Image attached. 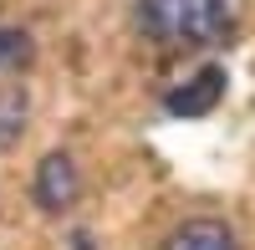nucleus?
I'll use <instances>...</instances> for the list:
<instances>
[{
    "mask_svg": "<svg viewBox=\"0 0 255 250\" xmlns=\"http://www.w3.org/2000/svg\"><path fill=\"white\" fill-rule=\"evenodd\" d=\"M133 20L148 41L163 46H215L230 36L225 0H133Z\"/></svg>",
    "mask_w": 255,
    "mask_h": 250,
    "instance_id": "f257e3e1",
    "label": "nucleus"
},
{
    "mask_svg": "<svg viewBox=\"0 0 255 250\" xmlns=\"http://www.w3.org/2000/svg\"><path fill=\"white\" fill-rule=\"evenodd\" d=\"M82 194V174H77V158L67 148H51L46 158L36 163V179H31V199H36V210H46V215H67L72 204Z\"/></svg>",
    "mask_w": 255,
    "mask_h": 250,
    "instance_id": "f03ea898",
    "label": "nucleus"
},
{
    "mask_svg": "<svg viewBox=\"0 0 255 250\" xmlns=\"http://www.w3.org/2000/svg\"><path fill=\"white\" fill-rule=\"evenodd\" d=\"M225 87H230V77H225V67H199L189 82H179V87H168L163 92V108L174 113V118H204V113H215L220 108V97H225Z\"/></svg>",
    "mask_w": 255,
    "mask_h": 250,
    "instance_id": "7ed1b4c3",
    "label": "nucleus"
},
{
    "mask_svg": "<svg viewBox=\"0 0 255 250\" xmlns=\"http://www.w3.org/2000/svg\"><path fill=\"white\" fill-rule=\"evenodd\" d=\"M163 250H240V240H235V230H230L225 220L199 215V220H184L179 230L163 240Z\"/></svg>",
    "mask_w": 255,
    "mask_h": 250,
    "instance_id": "20e7f679",
    "label": "nucleus"
},
{
    "mask_svg": "<svg viewBox=\"0 0 255 250\" xmlns=\"http://www.w3.org/2000/svg\"><path fill=\"white\" fill-rule=\"evenodd\" d=\"M26 118H31L26 87H0V148H15V143H20Z\"/></svg>",
    "mask_w": 255,
    "mask_h": 250,
    "instance_id": "39448f33",
    "label": "nucleus"
},
{
    "mask_svg": "<svg viewBox=\"0 0 255 250\" xmlns=\"http://www.w3.org/2000/svg\"><path fill=\"white\" fill-rule=\"evenodd\" d=\"M31 56H36L31 31H20V26H0V72H20V67H31Z\"/></svg>",
    "mask_w": 255,
    "mask_h": 250,
    "instance_id": "423d86ee",
    "label": "nucleus"
}]
</instances>
